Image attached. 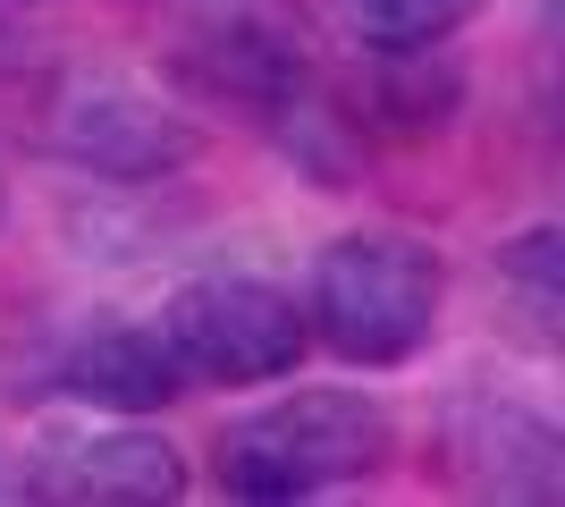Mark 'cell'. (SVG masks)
Listing matches in <instances>:
<instances>
[{
	"label": "cell",
	"mask_w": 565,
	"mask_h": 507,
	"mask_svg": "<svg viewBox=\"0 0 565 507\" xmlns=\"http://www.w3.org/2000/svg\"><path fill=\"white\" fill-rule=\"evenodd\" d=\"M397 448V423L363 389H305L279 406L228 423L212 448V474L228 499H312L330 483H363Z\"/></svg>",
	"instance_id": "cell-2"
},
{
	"label": "cell",
	"mask_w": 565,
	"mask_h": 507,
	"mask_svg": "<svg viewBox=\"0 0 565 507\" xmlns=\"http://www.w3.org/2000/svg\"><path fill=\"white\" fill-rule=\"evenodd\" d=\"M481 0H338V18L363 43H448Z\"/></svg>",
	"instance_id": "cell-10"
},
{
	"label": "cell",
	"mask_w": 565,
	"mask_h": 507,
	"mask_svg": "<svg viewBox=\"0 0 565 507\" xmlns=\"http://www.w3.org/2000/svg\"><path fill=\"white\" fill-rule=\"evenodd\" d=\"M456 102H465V68L430 43H372V60L354 68V110L372 127H397V136L448 127Z\"/></svg>",
	"instance_id": "cell-9"
},
{
	"label": "cell",
	"mask_w": 565,
	"mask_h": 507,
	"mask_svg": "<svg viewBox=\"0 0 565 507\" xmlns=\"http://www.w3.org/2000/svg\"><path fill=\"white\" fill-rule=\"evenodd\" d=\"M60 389H68L76 406H102V414H161V406L186 398V363L143 321H102V330H85L68 347Z\"/></svg>",
	"instance_id": "cell-8"
},
{
	"label": "cell",
	"mask_w": 565,
	"mask_h": 507,
	"mask_svg": "<svg viewBox=\"0 0 565 507\" xmlns=\"http://www.w3.org/2000/svg\"><path fill=\"white\" fill-rule=\"evenodd\" d=\"M34 499H68V507H169L186 499V457L161 432H136V414L118 432L68 440L34 465Z\"/></svg>",
	"instance_id": "cell-6"
},
{
	"label": "cell",
	"mask_w": 565,
	"mask_h": 507,
	"mask_svg": "<svg viewBox=\"0 0 565 507\" xmlns=\"http://www.w3.org/2000/svg\"><path fill=\"white\" fill-rule=\"evenodd\" d=\"M0 220H9V187H0Z\"/></svg>",
	"instance_id": "cell-12"
},
{
	"label": "cell",
	"mask_w": 565,
	"mask_h": 507,
	"mask_svg": "<svg viewBox=\"0 0 565 507\" xmlns=\"http://www.w3.org/2000/svg\"><path fill=\"white\" fill-rule=\"evenodd\" d=\"M169 34V76L212 110L279 119L296 94H312V34L287 0H152Z\"/></svg>",
	"instance_id": "cell-3"
},
{
	"label": "cell",
	"mask_w": 565,
	"mask_h": 507,
	"mask_svg": "<svg viewBox=\"0 0 565 507\" xmlns=\"http://www.w3.org/2000/svg\"><path fill=\"white\" fill-rule=\"evenodd\" d=\"M448 465L472 490H498V499H557L565 490V440L532 406H507V398H465L456 406Z\"/></svg>",
	"instance_id": "cell-7"
},
{
	"label": "cell",
	"mask_w": 565,
	"mask_h": 507,
	"mask_svg": "<svg viewBox=\"0 0 565 507\" xmlns=\"http://www.w3.org/2000/svg\"><path fill=\"white\" fill-rule=\"evenodd\" d=\"M161 338L178 347L186 381H220V389H254L279 381L305 363V305L270 279H186V288L161 305Z\"/></svg>",
	"instance_id": "cell-4"
},
{
	"label": "cell",
	"mask_w": 565,
	"mask_h": 507,
	"mask_svg": "<svg viewBox=\"0 0 565 507\" xmlns=\"http://www.w3.org/2000/svg\"><path fill=\"white\" fill-rule=\"evenodd\" d=\"M43 119H51L43 127L51 152H68L76 169H94L110 187H152V178L194 161V127L178 119L169 102H152L143 85H118V76H76V85H60Z\"/></svg>",
	"instance_id": "cell-5"
},
{
	"label": "cell",
	"mask_w": 565,
	"mask_h": 507,
	"mask_svg": "<svg viewBox=\"0 0 565 507\" xmlns=\"http://www.w3.org/2000/svg\"><path fill=\"white\" fill-rule=\"evenodd\" d=\"M498 271L532 296V314H557L565 305V229H523V237L498 254Z\"/></svg>",
	"instance_id": "cell-11"
},
{
	"label": "cell",
	"mask_w": 565,
	"mask_h": 507,
	"mask_svg": "<svg viewBox=\"0 0 565 507\" xmlns=\"http://www.w3.org/2000/svg\"><path fill=\"white\" fill-rule=\"evenodd\" d=\"M448 305V263L405 229H354L312 254V288H305V330L330 347L338 363L388 372L414 363L439 330Z\"/></svg>",
	"instance_id": "cell-1"
}]
</instances>
